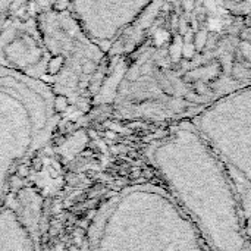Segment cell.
<instances>
[{
    "label": "cell",
    "instance_id": "obj_1",
    "mask_svg": "<svg viewBox=\"0 0 251 251\" xmlns=\"http://www.w3.org/2000/svg\"><path fill=\"white\" fill-rule=\"evenodd\" d=\"M149 156L209 250L251 251L228 171L200 134L179 129Z\"/></svg>",
    "mask_w": 251,
    "mask_h": 251
},
{
    "label": "cell",
    "instance_id": "obj_2",
    "mask_svg": "<svg viewBox=\"0 0 251 251\" xmlns=\"http://www.w3.org/2000/svg\"><path fill=\"white\" fill-rule=\"evenodd\" d=\"M107 213L116 225L112 251H210L172 194L160 187H131Z\"/></svg>",
    "mask_w": 251,
    "mask_h": 251
},
{
    "label": "cell",
    "instance_id": "obj_3",
    "mask_svg": "<svg viewBox=\"0 0 251 251\" xmlns=\"http://www.w3.org/2000/svg\"><path fill=\"white\" fill-rule=\"evenodd\" d=\"M200 135L226 168L234 169L251 184V128L238 134L200 128Z\"/></svg>",
    "mask_w": 251,
    "mask_h": 251
},
{
    "label": "cell",
    "instance_id": "obj_4",
    "mask_svg": "<svg viewBox=\"0 0 251 251\" xmlns=\"http://www.w3.org/2000/svg\"><path fill=\"white\" fill-rule=\"evenodd\" d=\"M226 171H228V175L231 178V182L234 185V190H235V194L238 199L240 215H241L244 232L251 243V184L234 169L226 168Z\"/></svg>",
    "mask_w": 251,
    "mask_h": 251
},
{
    "label": "cell",
    "instance_id": "obj_5",
    "mask_svg": "<svg viewBox=\"0 0 251 251\" xmlns=\"http://www.w3.org/2000/svg\"><path fill=\"white\" fill-rule=\"evenodd\" d=\"M62 62H63V59H62V57H56V59H53V60L50 62L49 72H50V74H54V72H57V71L60 69V66H62Z\"/></svg>",
    "mask_w": 251,
    "mask_h": 251
},
{
    "label": "cell",
    "instance_id": "obj_6",
    "mask_svg": "<svg viewBox=\"0 0 251 251\" xmlns=\"http://www.w3.org/2000/svg\"><path fill=\"white\" fill-rule=\"evenodd\" d=\"M56 103H59V106H56V107H57V110H65V109H66V99H63V97H57Z\"/></svg>",
    "mask_w": 251,
    "mask_h": 251
}]
</instances>
